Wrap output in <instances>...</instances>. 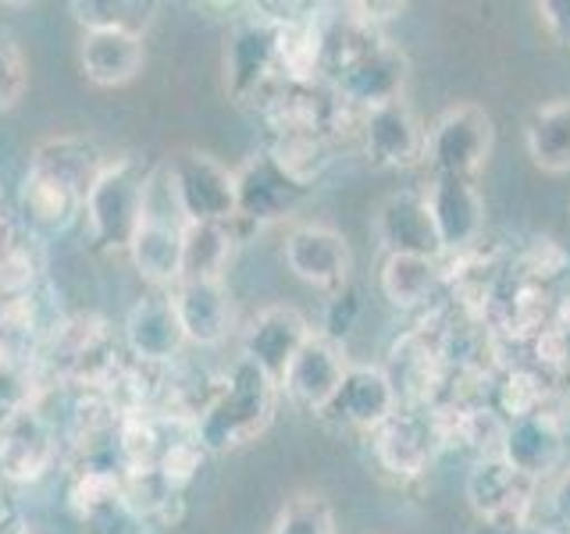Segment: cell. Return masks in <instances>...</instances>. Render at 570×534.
Listing matches in <instances>:
<instances>
[{
	"mask_svg": "<svg viewBox=\"0 0 570 534\" xmlns=\"http://www.w3.org/2000/svg\"><path fill=\"white\" fill-rule=\"evenodd\" d=\"M278 385L261 367L243 360L228 370L222 388L193 417V432L204 453H232L267 432L275 417Z\"/></svg>",
	"mask_w": 570,
	"mask_h": 534,
	"instance_id": "1",
	"label": "cell"
},
{
	"mask_svg": "<svg viewBox=\"0 0 570 534\" xmlns=\"http://www.w3.org/2000/svg\"><path fill=\"white\" fill-rule=\"evenodd\" d=\"M154 192V175L142 168L139 157L107 160V168L97 175L94 189L86 192V221L89 236L100 249H129L136 228L147 218Z\"/></svg>",
	"mask_w": 570,
	"mask_h": 534,
	"instance_id": "2",
	"label": "cell"
},
{
	"mask_svg": "<svg viewBox=\"0 0 570 534\" xmlns=\"http://www.w3.org/2000/svg\"><path fill=\"white\" fill-rule=\"evenodd\" d=\"M168 196L183 225L236 221V171L204 150H183L168 160Z\"/></svg>",
	"mask_w": 570,
	"mask_h": 534,
	"instance_id": "3",
	"label": "cell"
},
{
	"mask_svg": "<svg viewBox=\"0 0 570 534\" xmlns=\"http://www.w3.org/2000/svg\"><path fill=\"white\" fill-rule=\"evenodd\" d=\"M492 142H495V129L485 107L453 103L428 129L424 157L435 175L471 178L474 182V175L485 168V160L492 154Z\"/></svg>",
	"mask_w": 570,
	"mask_h": 534,
	"instance_id": "4",
	"label": "cell"
},
{
	"mask_svg": "<svg viewBox=\"0 0 570 534\" xmlns=\"http://www.w3.org/2000/svg\"><path fill=\"white\" fill-rule=\"evenodd\" d=\"M410 76V61L400 47L389 40H374L364 50H356L346 65L332 71L335 100L343 107H361V111H374V107L403 100V86Z\"/></svg>",
	"mask_w": 570,
	"mask_h": 534,
	"instance_id": "5",
	"label": "cell"
},
{
	"mask_svg": "<svg viewBox=\"0 0 570 534\" xmlns=\"http://www.w3.org/2000/svg\"><path fill=\"white\" fill-rule=\"evenodd\" d=\"M311 189L314 186H303L267 150L249 154L236 168V221H246L249 228L275 225L289 218Z\"/></svg>",
	"mask_w": 570,
	"mask_h": 534,
	"instance_id": "6",
	"label": "cell"
},
{
	"mask_svg": "<svg viewBox=\"0 0 570 534\" xmlns=\"http://www.w3.org/2000/svg\"><path fill=\"white\" fill-rule=\"evenodd\" d=\"M275 40H278V18L272 14H249L232 29L225 47V86L239 103L254 97L261 100L264 86L278 79Z\"/></svg>",
	"mask_w": 570,
	"mask_h": 534,
	"instance_id": "7",
	"label": "cell"
},
{
	"mask_svg": "<svg viewBox=\"0 0 570 534\" xmlns=\"http://www.w3.org/2000/svg\"><path fill=\"white\" fill-rule=\"evenodd\" d=\"M346 370H350V360H346L343 343L325 332H311V338L296 353V360L285 370L282 392L299 409H307V414H328L338 388H343Z\"/></svg>",
	"mask_w": 570,
	"mask_h": 534,
	"instance_id": "8",
	"label": "cell"
},
{
	"mask_svg": "<svg viewBox=\"0 0 570 534\" xmlns=\"http://www.w3.org/2000/svg\"><path fill=\"white\" fill-rule=\"evenodd\" d=\"M534 485L539 481L517 474L503 456H478L474 471L468 474V498L481 521L510 534L528 524Z\"/></svg>",
	"mask_w": 570,
	"mask_h": 534,
	"instance_id": "9",
	"label": "cell"
},
{
	"mask_svg": "<svg viewBox=\"0 0 570 534\" xmlns=\"http://www.w3.org/2000/svg\"><path fill=\"white\" fill-rule=\"evenodd\" d=\"M285 267L303 281L314 285L321 293H343L353 267V249L343 231L332 225H296L285 236Z\"/></svg>",
	"mask_w": 570,
	"mask_h": 534,
	"instance_id": "10",
	"label": "cell"
},
{
	"mask_svg": "<svg viewBox=\"0 0 570 534\" xmlns=\"http://www.w3.org/2000/svg\"><path fill=\"white\" fill-rule=\"evenodd\" d=\"M374 236H379L385 257H421V260L445 257L432 207H428L424 192L417 189L385 196L382 207L374 210Z\"/></svg>",
	"mask_w": 570,
	"mask_h": 534,
	"instance_id": "11",
	"label": "cell"
},
{
	"mask_svg": "<svg viewBox=\"0 0 570 534\" xmlns=\"http://www.w3.org/2000/svg\"><path fill=\"white\" fill-rule=\"evenodd\" d=\"M424 200L432 207L445 257L471 254L481 239V228H485V200L471 178L435 175L432 186L424 189Z\"/></svg>",
	"mask_w": 570,
	"mask_h": 534,
	"instance_id": "12",
	"label": "cell"
},
{
	"mask_svg": "<svg viewBox=\"0 0 570 534\" xmlns=\"http://www.w3.org/2000/svg\"><path fill=\"white\" fill-rule=\"evenodd\" d=\"M374 459L382 463V471L392 477H421L432 467L435 453L442 449L432 414L421 409H396L379 432H371Z\"/></svg>",
	"mask_w": 570,
	"mask_h": 534,
	"instance_id": "13",
	"label": "cell"
},
{
	"mask_svg": "<svg viewBox=\"0 0 570 534\" xmlns=\"http://www.w3.org/2000/svg\"><path fill=\"white\" fill-rule=\"evenodd\" d=\"M311 325L296 307H264L243 335V360L261 367L282 388V378L296 353L311 338Z\"/></svg>",
	"mask_w": 570,
	"mask_h": 534,
	"instance_id": "14",
	"label": "cell"
},
{
	"mask_svg": "<svg viewBox=\"0 0 570 534\" xmlns=\"http://www.w3.org/2000/svg\"><path fill=\"white\" fill-rule=\"evenodd\" d=\"M361 132H364V150L371 165L410 168V165H417V160H424L428 129H421V121L410 111L406 100L367 111L361 118Z\"/></svg>",
	"mask_w": 570,
	"mask_h": 534,
	"instance_id": "15",
	"label": "cell"
},
{
	"mask_svg": "<svg viewBox=\"0 0 570 534\" xmlns=\"http://www.w3.org/2000/svg\"><path fill=\"white\" fill-rule=\"evenodd\" d=\"M129 260L154 289H175L183 281V218H165L147 207V218L129 243Z\"/></svg>",
	"mask_w": 570,
	"mask_h": 534,
	"instance_id": "16",
	"label": "cell"
},
{
	"mask_svg": "<svg viewBox=\"0 0 570 534\" xmlns=\"http://www.w3.org/2000/svg\"><path fill=\"white\" fill-rule=\"evenodd\" d=\"M125 346L139 364H168L186 346V332L178 325L171 293L142 296L125 317Z\"/></svg>",
	"mask_w": 570,
	"mask_h": 534,
	"instance_id": "17",
	"label": "cell"
},
{
	"mask_svg": "<svg viewBox=\"0 0 570 534\" xmlns=\"http://www.w3.org/2000/svg\"><path fill=\"white\" fill-rule=\"evenodd\" d=\"M439 364L442 349L435 338H428V332L414 328L403 338H396L389 349V364L382 367L385 378L400 399V409H417L428 403L432 388L439 382Z\"/></svg>",
	"mask_w": 570,
	"mask_h": 534,
	"instance_id": "18",
	"label": "cell"
},
{
	"mask_svg": "<svg viewBox=\"0 0 570 534\" xmlns=\"http://www.w3.org/2000/svg\"><path fill=\"white\" fill-rule=\"evenodd\" d=\"M396 409H400V399H396V392H392L382 367L350 364L343 388H338V396L328 406V414L343 417V424L371 435V432H379Z\"/></svg>",
	"mask_w": 570,
	"mask_h": 534,
	"instance_id": "19",
	"label": "cell"
},
{
	"mask_svg": "<svg viewBox=\"0 0 570 534\" xmlns=\"http://www.w3.org/2000/svg\"><path fill=\"white\" fill-rule=\"evenodd\" d=\"M58 442H53L50 427L32 409H18L0 427V471L11 481H36L50 471Z\"/></svg>",
	"mask_w": 570,
	"mask_h": 534,
	"instance_id": "20",
	"label": "cell"
},
{
	"mask_svg": "<svg viewBox=\"0 0 570 534\" xmlns=\"http://www.w3.org/2000/svg\"><path fill=\"white\" fill-rule=\"evenodd\" d=\"M178 325L193 346H218L232 325V296L225 281H178L171 289Z\"/></svg>",
	"mask_w": 570,
	"mask_h": 534,
	"instance_id": "21",
	"label": "cell"
},
{
	"mask_svg": "<svg viewBox=\"0 0 570 534\" xmlns=\"http://www.w3.org/2000/svg\"><path fill=\"white\" fill-rule=\"evenodd\" d=\"M499 456H503L517 474H524L531 481H539L552 474L563 459V427L552 424L542 414H531L521 421H510L503 432V445H499Z\"/></svg>",
	"mask_w": 570,
	"mask_h": 534,
	"instance_id": "22",
	"label": "cell"
},
{
	"mask_svg": "<svg viewBox=\"0 0 570 534\" xmlns=\"http://www.w3.org/2000/svg\"><path fill=\"white\" fill-rule=\"evenodd\" d=\"M142 61H147L142 40L129 32H86L79 43L82 76L100 89L132 82L142 71Z\"/></svg>",
	"mask_w": 570,
	"mask_h": 534,
	"instance_id": "23",
	"label": "cell"
},
{
	"mask_svg": "<svg viewBox=\"0 0 570 534\" xmlns=\"http://www.w3.org/2000/svg\"><path fill=\"white\" fill-rule=\"evenodd\" d=\"M86 534H147L142 513L129 503V495L107 474H86L76 492Z\"/></svg>",
	"mask_w": 570,
	"mask_h": 534,
	"instance_id": "24",
	"label": "cell"
},
{
	"mask_svg": "<svg viewBox=\"0 0 570 534\" xmlns=\"http://www.w3.org/2000/svg\"><path fill=\"white\" fill-rule=\"evenodd\" d=\"M36 171H43L50 178H58L68 189H76L82 200L86 192L94 189L97 175L107 168V157L100 154V147L94 139H82V136H61V139H47L36 147L32 154V165Z\"/></svg>",
	"mask_w": 570,
	"mask_h": 534,
	"instance_id": "25",
	"label": "cell"
},
{
	"mask_svg": "<svg viewBox=\"0 0 570 534\" xmlns=\"http://www.w3.org/2000/svg\"><path fill=\"white\" fill-rule=\"evenodd\" d=\"M528 157L534 168L546 175H567L570 171V100L542 103L539 111L528 118L524 129Z\"/></svg>",
	"mask_w": 570,
	"mask_h": 534,
	"instance_id": "26",
	"label": "cell"
},
{
	"mask_svg": "<svg viewBox=\"0 0 570 534\" xmlns=\"http://www.w3.org/2000/svg\"><path fill=\"white\" fill-rule=\"evenodd\" d=\"M232 246H236L232 225H183V281H222Z\"/></svg>",
	"mask_w": 570,
	"mask_h": 534,
	"instance_id": "27",
	"label": "cell"
},
{
	"mask_svg": "<svg viewBox=\"0 0 570 534\" xmlns=\"http://www.w3.org/2000/svg\"><path fill=\"white\" fill-rule=\"evenodd\" d=\"M82 204L86 200L76 189H68L58 178L29 168L26 186H22V207H26V218L40 231H65L79 218Z\"/></svg>",
	"mask_w": 570,
	"mask_h": 534,
	"instance_id": "28",
	"label": "cell"
},
{
	"mask_svg": "<svg viewBox=\"0 0 570 534\" xmlns=\"http://www.w3.org/2000/svg\"><path fill=\"white\" fill-rule=\"evenodd\" d=\"M379 281H382V296L392 307L414 310L439 293L442 267L439 260H421V257H385Z\"/></svg>",
	"mask_w": 570,
	"mask_h": 534,
	"instance_id": "29",
	"label": "cell"
},
{
	"mask_svg": "<svg viewBox=\"0 0 570 534\" xmlns=\"http://www.w3.org/2000/svg\"><path fill=\"white\" fill-rule=\"evenodd\" d=\"M71 14L86 32H129L139 36L150 29L157 4L142 0H71Z\"/></svg>",
	"mask_w": 570,
	"mask_h": 534,
	"instance_id": "30",
	"label": "cell"
},
{
	"mask_svg": "<svg viewBox=\"0 0 570 534\" xmlns=\"http://www.w3.org/2000/svg\"><path fill=\"white\" fill-rule=\"evenodd\" d=\"M272 534H335V516L325 495L299 492L285 503L272 524Z\"/></svg>",
	"mask_w": 570,
	"mask_h": 534,
	"instance_id": "31",
	"label": "cell"
},
{
	"mask_svg": "<svg viewBox=\"0 0 570 534\" xmlns=\"http://www.w3.org/2000/svg\"><path fill=\"white\" fill-rule=\"evenodd\" d=\"M549 396L546 388V378L534 370H524V367H513L503 374V382H499V409L510 417V421H521V417H531L539 414L542 403Z\"/></svg>",
	"mask_w": 570,
	"mask_h": 534,
	"instance_id": "32",
	"label": "cell"
},
{
	"mask_svg": "<svg viewBox=\"0 0 570 534\" xmlns=\"http://www.w3.org/2000/svg\"><path fill=\"white\" fill-rule=\"evenodd\" d=\"M567 260H570L567 249L557 239H534L521 257V275H524V281L546 285L549 278L567 271Z\"/></svg>",
	"mask_w": 570,
	"mask_h": 534,
	"instance_id": "33",
	"label": "cell"
},
{
	"mask_svg": "<svg viewBox=\"0 0 570 534\" xmlns=\"http://www.w3.org/2000/svg\"><path fill=\"white\" fill-rule=\"evenodd\" d=\"M29 86V71L18 47L0 36V111H11V107L22 100Z\"/></svg>",
	"mask_w": 570,
	"mask_h": 534,
	"instance_id": "34",
	"label": "cell"
},
{
	"mask_svg": "<svg viewBox=\"0 0 570 534\" xmlns=\"http://www.w3.org/2000/svg\"><path fill=\"white\" fill-rule=\"evenodd\" d=\"M534 360L549 374H563L570 367V335L567 328L549 325L534 335Z\"/></svg>",
	"mask_w": 570,
	"mask_h": 534,
	"instance_id": "35",
	"label": "cell"
},
{
	"mask_svg": "<svg viewBox=\"0 0 570 534\" xmlns=\"http://www.w3.org/2000/svg\"><path fill=\"white\" fill-rule=\"evenodd\" d=\"M539 18L560 47H570V0H542Z\"/></svg>",
	"mask_w": 570,
	"mask_h": 534,
	"instance_id": "36",
	"label": "cell"
},
{
	"mask_svg": "<svg viewBox=\"0 0 570 534\" xmlns=\"http://www.w3.org/2000/svg\"><path fill=\"white\" fill-rule=\"evenodd\" d=\"M552 516L563 524V527H570V471H563L560 474V481H557V488H552Z\"/></svg>",
	"mask_w": 570,
	"mask_h": 534,
	"instance_id": "37",
	"label": "cell"
},
{
	"mask_svg": "<svg viewBox=\"0 0 570 534\" xmlns=\"http://www.w3.org/2000/svg\"><path fill=\"white\" fill-rule=\"evenodd\" d=\"M510 534H557L552 527H539V524H521L517 531H510Z\"/></svg>",
	"mask_w": 570,
	"mask_h": 534,
	"instance_id": "38",
	"label": "cell"
},
{
	"mask_svg": "<svg viewBox=\"0 0 570 534\" xmlns=\"http://www.w3.org/2000/svg\"><path fill=\"white\" fill-rule=\"evenodd\" d=\"M0 534H32L26 524H0Z\"/></svg>",
	"mask_w": 570,
	"mask_h": 534,
	"instance_id": "39",
	"label": "cell"
}]
</instances>
